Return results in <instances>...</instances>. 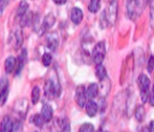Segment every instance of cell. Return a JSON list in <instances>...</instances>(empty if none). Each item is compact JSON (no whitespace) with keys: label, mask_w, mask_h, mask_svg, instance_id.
I'll use <instances>...</instances> for the list:
<instances>
[{"label":"cell","mask_w":154,"mask_h":132,"mask_svg":"<svg viewBox=\"0 0 154 132\" xmlns=\"http://www.w3.org/2000/svg\"><path fill=\"white\" fill-rule=\"evenodd\" d=\"M150 24L154 29V0H150Z\"/></svg>","instance_id":"obj_27"},{"label":"cell","mask_w":154,"mask_h":132,"mask_svg":"<svg viewBox=\"0 0 154 132\" xmlns=\"http://www.w3.org/2000/svg\"><path fill=\"white\" fill-rule=\"evenodd\" d=\"M95 75L99 79V81H103L107 78V72H106V68L104 67L102 64L100 65H97V68H95Z\"/></svg>","instance_id":"obj_18"},{"label":"cell","mask_w":154,"mask_h":132,"mask_svg":"<svg viewBox=\"0 0 154 132\" xmlns=\"http://www.w3.org/2000/svg\"><path fill=\"white\" fill-rule=\"evenodd\" d=\"M35 132H37V131H35Z\"/></svg>","instance_id":"obj_37"},{"label":"cell","mask_w":154,"mask_h":132,"mask_svg":"<svg viewBox=\"0 0 154 132\" xmlns=\"http://www.w3.org/2000/svg\"><path fill=\"white\" fill-rule=\"evenodd\" d=\"M85 109H86L87 115L90 116V118H93V116L97 115V111H99V105H97V103H95L94 101L90 100V101H88L87 103H86Z\"/></svg>","instance_id":"obj_11"},{"label":"cell","mask_w":154,"mask_h":132,"mask_svg":"<svg viewBox=\"0 0 154 132\" xmlns=\"http://www.w3.org/2000/svg\"><path fill=\"white\" fill-rule=\"evenodd\" d=\"M53 115H54V110L51 108V105H47L45 104L42 107V111H41V116L44 120L45 123H49L53 120Z\"/></svg>","instance_id":"obj_12"},{"label":"cell","mask_w":154,"mask_h":132,"mask_svg":"<svg viewBox=\"0 0 154 132\" xmlns=\"http://www.w3.org/2000/svg\"><path fill=\"white\" fill-rule=\"evenodd\" d=\"M101 85H102V88H100V90L102 89V98H105L108 94V92H109L110 87H111V84H110V81H109V79H108V77L106 78L105 80L101 81Z\"/></svg>","instance_id":"obj_19"},{"label":"cell","mask_w":154,"mask_h":132,"mask_svg":"<svg viewBox=\"0 0 154 132\" xmlns=\"http://www.w3.org/2000/svg\"><path fill=\"white\" fill-rule=\"evenodd\" d=\"M8 4V0H0V16L3 13L4 8H6V5Z\"/></svg>","instance_id":"obj_30"},{"label":"cell","mask_w":154,"mask_h":132,"mask_svg":"<svg viewBox=\"0 0 154 132\" xmlns=\"http://www.w3.org/2000/svg\"><path fill=\"white\" fill-rule=\"evenodd\" d=\"M149 103H150L151 106L154 107V84H153V87L150 91V96H149Z\"/></svg>","instance_id":"obj_31"},{"label":"cell","mask_w":154,"mask_h":132,"mask_svg":"<svg viewBox=\"0 0 154 132\" xmlns=\"http://www.w3.org/2000/svg\"><path fill=\"white\" fill-rule=\"evenodd\" d=\"M66 1H67V0H54V2H55L56 4H58V5H61V4H64Z\"/></svg>","instance_id":"obj_33"},{"label":"cell","mask_w":154,"mask_h":132,"mask_svg":"<svg viewBox=\"0 0 154 132\" xmlns=\"http://www.w3.org/2000/svg\"><path fill=\"white\" fill-rule=\"evenodd\" d=\"M138 87H140V94L143 103H146L149 101V96H150V80L146 75L142 73L138 77Z\"/></svg>","instance_id":"obj_3"},{"label":"cell","mask_w":154,"mask_h":132,"mask_svg":"<svg viewBox=\"0 0 154 132\" xmlns=\"http://www.w3.org/2000/svg\"><path fill=\"white\" fill-rule=\"evenodd\" d=\"M26 57H27V54L26 51L23 49L21 55L19 56L18 60H17V66H16V75H19L21 72V70L23 69V67L25 65V62H26Z\"/></svg>","instance_id":"obj_14"},{"label":"cell","mask_w":154,"mask_h":132,"mask_svg":"<svg viewBox=\"0 0 154 132\" xmlns=\"http://www.w3.org/2000/svg\"><path fill=\"white\" fill-rule=\"evenodd\" d=\"M51 61H53V56L48 53H45L44 55L42 56V63L44 66H49L51 64Z\"/></svg>","instance_id":"obj_25"},{"label":"cell","mask_w":154,"mask_h":132,"mask_svg":"<svg viewBox=\"0 0 154 132\" xmlns=\"http://www.w3.org/2000/svg\"><path fill=\"white\" fill-rule=\"evenodd\" d=\"M87 94L84 85H79L75 89V102L80 107H85L87 103Z\"/></svg>","instance_id":"obj_5"},{"label":"cell","mask_w":154,"mask_h":132,"mask_svg":"<svg viewBox=\"0 0 154 132\" xmlns=\"http://www.w3.org/2000/svg\"><path fill=\"white\" fill-rule=\"evenodd\" d=\"M135 1H136V4H137L138 12H140V14H142L143 10H144V8L146 6V4H147V2H148V0H135Z\"/></svg>","instance_id":"obj_28"},{"label":"cell","mask_w":154,"mask_h":132,"mask_svg":"<svg viewBox=\"0 0 154 132\" xmlns=\"http://www.w3.org/2000/svg\"><path fill=\"white\" fill-rule=\"evenodd\" d=\"M31 122L34 123L37 127H43V125H44V123H45L44 120L42 118V116H41V114H35L31 118Z\"/></svg>","instance_id":"obj_23"},{"label":"cell","mask_w":154,"mask_h":132,"mask_svg":"<svg viewBox=\"0 0 154 132\" xmlns=\"http://www.w3.org/2000/svg\"><path fill=\"white\" fill-rule=\"evenodd\" d=\"M106 56V47H105V42L100 41L94 45L92 49V60L97 65L102 64V62L104 61Z\"/></svg>","instance_id":"obj_4"},{"label":"cell","mask_w":154,"mask_h":132,"mask_svg":"<svg viewBox=\"0 0 154 132\" xmlns=\"http://www.w3.org/2000/svg\"><path fill=\"white\" fill-rule=\"evenodd\" d=\"M99 92H100V88H99V85H97V84H95V83L89 84V86H88L87 89H86V94H87L88 101L97 98Z\"/></svg>","instance_id":"obj_13"},{"label":"cell","mask_w":154,"mask_h":132,"mask_svg":"<svg viewBox=\"0 0 154 132\" xmlns=\"http://www.w3.org/2000/svg\"><path fill=\"white\" fill-rule=\"evenodd\" d=\"M101 8V0H90L88 4V10L91 13H97Z\"/></svg>","instance_id":"obj_22"},{"label":"cell","mask_w":154,"mask_h":132,"mask_svg":"<svg viewBox=\"0 0 154 132\" xmlns=\"http://www.w3.org/2000/svg\"><path fill=\"white\" fill-rule=\"evenodd\" d=\"M55 22H56V18L51 13L48 15H46V16L44 17V19H43V22H42V24H41V27L39 29V35L42 36L45 32L51 29V26L55 24Z\"/></svg>","instance_id":"obj_6"},{"label":"cell","mask_w":154,"mask_h":132,"mask_svg":"<svg viewBox=\"0 0 154 132\" xmlns=\"http://www.w3.org/2000/svg\"><path fill=\"white\" fill-rule=\"evenodd\" d=\"M13 126V121L10 116H4L2 122L0 123V132H11Z\"/></svg>","instance_id":"obj_15"},{"label":"cell","mask_w":154,"mask_h":132,"mask_svg":"<svg viewBox=\"0 0 154 132\" xmlns=\"http://www.w3.org/2000/svg\"><path fill=\"white\" fill-rule=\"evenodd\" d=\"M44 94L47 99L58 98L61 94V86L58 80L49 78L44 83Z\"/></svg>","instance_id":"obj_1"},{"label":"cell","mask_w":154,"mask_h":132,"mask_svg":"<svg viewBox=\"0 0 154 132\" xmlns=\"http://www.w3.org/2000/svg\"><path fill=\"white\" fill-rule=\"evenodd\" d=\"M70 19L75 25L80 24L83 20V12L80 8H73L70 12Z\"/></svg>","instance_id":"obj_10"},{"label":"cell","mask_w":154,"mask_h":132,"mask_svg":"<svg viewBox=\"0 0 154 132\" xmlns=\"http://www.w3.org/2000/svg\"><path fill=\"white\" fill-rule=\"evenodd\" d=\"M118 10H119L118 0H110L108 2L107 8L103 13L106 22L109 25H113L116 22V19H118Z\"/></svg>","instance_id":"obj_2"},{"label":"cell","mask_w":154,"mask_h":132,"mask_svg":"<svg viewBox=\"0 0 154 132\" xmlns=\"http://www.w3.org/2000/svg\"><path fill=\"white\" fill-rule=\"evenodd\" d=\"M8 97V82L5 77H2L0 80V104L3 105Z\"/></svg>","instance_id":"obj_8"},{"label":"cell","mask_w":154,"mask_h":132,"mask_svg":"<svg viewBox=\"0 0 154 132\" xmlns=\"http://www.w3.org/2000/svg\"><path fill=\"white\" fill-rule=\"evenodd\" d=\"M17 66V60L14 57H8L4 62V68H5L6 73L13 72V70L15 69V67Z\"/></svg>","instance_id":"obj_16"},{"label":"cell","mask_w":154,"mask_h":132,"mask_svg":"<svg viewBox=\"0 0 154 132\" xmlns=\"http://www.w3.org/2000/svg\"><path fill=\"white\" fill-rule=\"evenodd\" d=\"M10 42L12 43L13 47H14L15 49H18L19 47H21V45H22V43H23L22 32H21L19 29H15L10 37Z\"/></svg>","instance_id":"obj_7"},{"label":"cell","mask_w":154,"mask_h":132,"mask_svg":"<svg viewBox=\"0 0 154 132\" xmlns=\"http://www.w3.org/2000/svg\"><path fill=\"white\" fill-rule=\"evenodd\" d=\"M40 94H41L40 87H39V86H35L32 90V103L34 104V105L38 103V101L40 100Z\"/></svg>","instance_id":"obj_21"},{"label":"cell","mask_w":154,"mask_h":132,"mask_svg":"<svg viewBox=\"0 0 154 132\" xmlns=\"http://www.w3.org/2000/svg\"><path fill=\"white\" fill-rule=\"evenodd\" d=\"M59 44V40H58V35L56 33H49L47 35L46 39V46L51 51H55Z\"/></svg>","instance_id":"obj_9"},{"label":"cell","mask_w":154,"mask_h":132,"mask_svg":"<svg viewBox=\"0 0 154 132\" xmlns=\"http://www.w3.org/2000/svg\"><path fill=\"white\" fill-rule=\"evenodd\" d=\"M23 128V125L21 121H15L13 122V126L12 129H11V132H21Z\"/></svg>","instance_id":"obj_26"},{"label":"cell","mask_w":154,"mask_h":132,"mask_svg":"<svg viewBox=\"0 0 154 132\" xmlns=\"http://www.w3.org/2000/svg\"><path fill=\"white\" fill-rule=\"evenodd\" d=\"M79 132H94V126L90 123H85L80 127Z\"/></svg>","instance_id":"obj_24"},{"label":"cell","mask_w":154,"mask_h":132,"mask_svg":"<svg viewBox=\"0 0 154 132\" xmlns=\"http://www.w3.org/2000/svg\"><path fill=\"white\" fill-rule=\"evenodd\" d=\"M147 69L150 73H152L153 69H154V56H150L148 61V65H147Z\"/></svg>","instance_id":"obj_29"},{"label":"cell","mask_w":154,"mask_h":132,"mask_svg":"<svg viewBox=\"0 0 154 132\" xmlns=\"http://www.w3.org/2000/svg\"><path fill=\"white\" fill-rule=\"evenodd\" d=\"M134 116H135L136 121L140 123H142L145 120V118H146V110H145L144 106L138 105L135 108V110H134Z\"/></svg>","instance_id":"obj_17"},{"label":"cell","mask_w":154,"mask_h":132,"mask_svg":"<svg viewBox=\"0 0 154 132\" xmlns=\"http://www.w3.org/2000/svg\"><path fill=\"white\" fill-rule=\"evenodd\" d=\"M97 132H103V131H102V130H99V131H97Z\"/></svg>","instance_id":"obj_35"},{"label":"cell","mask_w":154,"mask_h":132,"mask_svg":"<svg viewBox=\"0 0 154 132\" xmlns=\"http://www.w3.org/2000/svg\"><path fill=\"white\" fill-rule=\"evenodd\" d=\"M148 128H149V130H150V132H154V121H151Z\"/></svg>","instance_id":"obj_32"},{"label":"cell","mask_w":154,"mask_h":132,"mask_svg":"<svg viewBox=\"0 0 154 132\" xmlns=\"http://www.w3.org/2000/svg\"><path fill=\"white\" fill-rule=\"evenodd\" d=\"M140 132H150V130H149L148 127H145V128L142 129V131H140Z\"/></svg>","instance_id":"obj_34"},{"label":"cell","mask_w":154,"mask_h":132,"mask_svg":"<svg viewBox=\"0 0 154 132\" xmlns=\"http://www.w3.org/2000/svg\"><path fill=\"white\" fill-rule=\"evenodd\" d=\"M27 8H29V4L26 1L22 0V1L19 3V6L17 8V16L18 17H24L25 14L27 12Z\"/></svg>","instance_id":"obj_20"},{"label":"cell","mask_w":154,"mask_h":132,"mask_svg":"<svg viewBox=\"0 0 154 132\" xmlns=\"http://www.w3.org/2000/svg\"><path fill=\"white\" fill-rule=\"evenodd\" d=\"M105 132H108V131H105Z\"/></svg>","instance_id":"obj_36"}]
</instances>
